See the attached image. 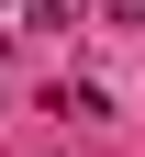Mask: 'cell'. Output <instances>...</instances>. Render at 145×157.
Listing matches in <instances>:
<instances>
[{"instance_id": "obj_2", "label": "cell", "mask_w": 145, "mask_h": 157, "mask_svg": "<svg viewBox=\"0 0 145 157\" xmlns=\"http://www.w3.org/2000/svg\"><path fill=\"white\" fill-rule=\"evenodd\" d=\"M112 11H123V23H134V34H145V0H112Z\"/></svg>"}, {"instance_id": "obj_1", "label": "cell", "mask_w": 145, "mask_h": 157, "mask_svg": "<svg viewBox=\"0 0 145 157\" xmlns=\"http://www.w3.org/2000/svg\"><path fill=\"white\" fill-rule=\"evenodd\" d=\"M34 23H67V0H34Z\"/></svg>"}]
</instances>
